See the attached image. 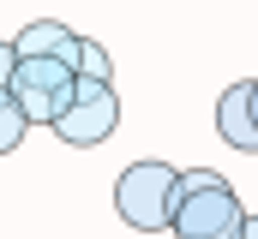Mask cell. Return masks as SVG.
I'll return each mask as SVG.
<instances>
[{
    "label": "cell",
    "instance_id": "cell-1",
    "mask_svg": "<svg viewBox=\"0 0 258 239\" xmlns=\"http://www.w3.org/2000/svg\"><path fill=\"white\" fill-rule=\"evenodd\" d=\"M174 209V168L168 162H132L114 179V215L132 233H162Z\"/></svg>",
    "mask_w": 258,
    "mask_h": 239
},
{
    "label": "cell",
    "instance_id": "cell-2",
    "mask_svg": "<svg viewBox=\"0 0 258 239\" xmlns=\"http://www.w3.org/2000/svg\"><path fill=\"white\" fill-rule=\"evenodd\" d=\"M114 126H120V96H114V84H72V102H66V114L48 126L54 138H60L66 150H96V144H108L114 138Z\"/></svg>",
    "mask_w": 258,
    "mask_h": 239
},
{
    "label": "cell",
    "instance_id": "cell-3",
    "mask_svg": "<svg viewBox=\"0 0 258 239\" xmlns=\"http://www.w3.org/2000/svg\"><path fill=\"white\" fill-rule=\"evenodd\" d=\"M240 221H246V209H240V197H234L228 179L210 185V191H186V197H174V209H168L174 239H234V233H240Z\"/></svg>",
    "mask_w": 258,
    "mask_h": 239
},
{
    "label": "cell",
    "instance_id": "cell-4",
    "mask_svg": "<svg viewBox=\"0 0 258 239\" xmlns=\"http://www.w3.org/2000/svg\"><path fill=\"white\" fill-rule=\"evenodd\" d=\"M72 54H78V36L60 18H36L12 36V60H60V66H72Z\"/></svg>",
    "mask_w": 258,
    "mask_h": 239
},
{
    "label": "cell",
    "instance_id": "cell-5",
    "mask_svg": "<svg viewBox=\"0 0 258 239\" xmlns=\"http://www.w3.org/2000/svg\"><path fill=\"white\" fill-rule=\"evenodd\" d=\"M216 132H222L228 150L258 156V132H252V114H246V84H228V90H222V102H216Z\"/></svg>",
    "mask_w": 258,
    "mask_h": 239
},
{
    "label": "cell",
    "instance_id": "cell-6",
    "mask_svg": "<svg viewBox=\"0 0 258 239\" xmlns=\"http://www.w3.org/2000/svg\"><path fill=\"white\" fill-rule=\"evenodd\" d=\"M72 78H84V84H108V78H114V60H108V48H102V42H90V36H78Z\"/></svg>",
    "mask_w": 258,
    "mask_h": 239
},
{
    "label": "cell",
    "instance_id": "cell-7",
    "mask_svg": "<svg viewBox=\"0 0 258 239\" xmlns=\"http://www.w3.org/2000/svg\"><path fill=\"white\" fill-rule=\"evenodd\" d=\"M24 132H30V126H24V114H18V102L0 90V156H12V150L24 144Z\"/></svg>",
    "mask_w": 258,
    "mask_h": 239
},
{
    "label": "cell",
    "instance_id": "cell-8",
    "mask_svg": "<svg viewBox=\"0 0 258 239\" xmlns=\"http://www.w3.org/2000/svg\"><path fill=\"white\" fill-rule=\"evenodd\" d=\"M12 66H18V60H12V42H0V90L12 84Z\"/></svg>",
    "mask_w": 258,
    "mask_h": 239
},
{
    "label": "cell",
    "instance_id": "cell-9",
    "mask_svg": "<svg viewBox=\"0 0 258 239\" xmlns=\"http://www.w3.org/2000/svg\"><path fill=\"white\" fill-rule=\"evenodd\" d=\"M234 239H258V215H246V221H240V233Z\"/></svg>",
    "mask_w": 258,
    "mask_h": 239
}]
</instances>
